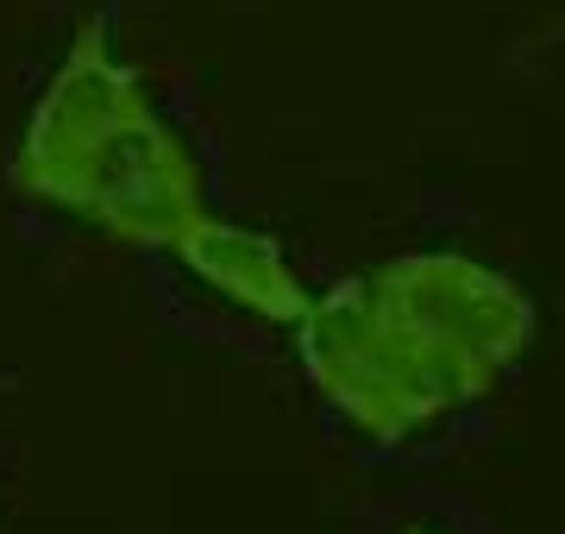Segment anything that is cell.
Returning a JSON list of instances; mask_svg holds the SVG:
<instances>
[{
  "instance_id": "cell-3",
  "label": "cell",
  "mask_w": 565,
  "mask_h": 534,
  "mask_svg": "<svg viewBox=\"0 0 565 534\" xmlns=\"http://www.w3.org/2000/svg\"><path fill=\"white\" fill-rule=\"evenodd\" d=\"M177 258L195 270L207 289H221L233 309L258 314L270 328H296L302 309H308V296H315V289L302 284V270L289 265V252H282L270 233L233 226V221H221V214H207L202 226H189L177 239Z\"/></svg>"
},
{
  "instance_id": "cell-4",
  "label": "cell",
  "mask_w": 565,
  "mask_h": 534,
  "mask_svg": "<svg viewBox=\"0 0 565 534\" xmlns=\"http://www.w3.org/2000/svg\"><path fill=\"white\" fill-rule=\"evenodd\" d=\"M396 534H440V528H427V522H403Z\"/></svg>"
},
{
  "instance_id": "cell-2",
  "label": "cell",
  "mask_w": 565,
  "mask_h": 534,
  "mask_svg": "<svg viewBox=\"0 0 565 534\" xmlns=\"http://www.w3.org/2000/svg\"><path fill=\"white\" fill-rule=\"evenodd\" d=\"M13 183L32 202L132 246L177 252L182 233L207 221L195 151L170 132L95 20L76 25L57 76L32 107L13 151Z\"/></svg>"
},
{
  "instance_id": "cell-1",
  "label": "cell",
  "mask_w": 565,
  "mask_h": 534,
  "mask_svg": "<svg viewBox=\"0 0 565 534\" xmlns=\"http://www.w3.org/2000/svg\"><path fill=\"white\" fill-rule=\"evenodd\" d=\"M534 346V302L484 258L446 246L308 296L296 321L308 384L371 440H415L503 377Z\"/></svg>"
}]
</instances>
